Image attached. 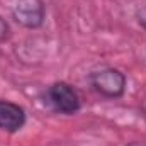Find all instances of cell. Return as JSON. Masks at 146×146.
Returning <instances> with one entry per match:
<instances>
[{
    "label": "cell",
    "mask_w": 146,
    "mask_h": 146,
    "mask_svg": "<svg viewBox=\"0 0 146 146\" xmlns=\"http://www.w3.org/2000/svg\"><path fill=\"white\" fill-rule=\"evenodd\" d=\"M136 21H138V24L146 31V5L141 7V9H138V12H136Z\"/></svg>",
    "instance_id": "8992f818"
},
{
    "label": "cell",
    "mask_w": 146,
    "mask_h": 146,
    "mask_svg": "<svg viewBox=\"0 0 146 146\" xmlns=\"http://www.w3.org/2000/svg\"><path fill=\"white\" fill-rule=\"evenodd\" d=\"M9 37H10V26H9V22L0 15V42L7 41Z\"/></svg>",
    "instance_id": "5b68a950"
},
{
    "label": "cell",
    "mask_w": 146,
    "mask_h": 146,
    "mask_svg": "<svg viewBox=\"0 0 146 146\" xmlns=\"http://www.w3.org/2000/svg\"><path fill=\"white\" fill-rule=\"evenodd\" d=\"M27 115L19 104L0 99V131L17 133L26 126Z\"/></svg>",
    "instance_id": "277c9868"
},
{
    "label": "cell",
    "mask_w": 146,
    "mask_h": 146,
    "mask_svg": "<svg viewBox=\"0 0 146 146\" xmlns=\"http://www.w3.org/2000/svg\"><path fill=\"white\" fill-rule=\"evenodd\" d=\"M90 85L92 88L104 99H121L126 94V85H127V78L126 75L117 70V68H100L90 73Z\"/></svg>",
    "instance_id": "6da1fadb"
},
{
    "label": "cell",
    "mask_w": 146,
    "mask_h": 146,
    "mask_svg": "<svg viewBox=\"0 0 146 146\" xmlns=\"http://www.w3.org/2000/svg\"><path fill=\"white\" fill-rule=\"evenodd\" d=\"M44 102L58 114L73 115L82 109V99L78 92L66 82H54L44 92Z\"/></svg>",
    "instance_id": "7a4b0ae2"
},
{
    "label": "cell",
    "mask_w": 146,
    "mask_h": 146,
    "mask_svg": "<svg viewBox=\"0 0 146 146\" xmlns=\"http://www.w3.org/2000/svg\"><path fill=\"white\" fill-rule=\"evenodd\" d=\"M12 17L26 29H39L46 19V5L42 0H15Z\"/></svg>",
    "instance_id": "3957f363"
},
{
    "label": "cell",
    "mask_w": 146,
    "mask_h": 146,
    "mask_svg": "<svg viewBox=\"0 0 146 146\" xmlns=\"http://www.w3.org/2000/svg\"><path fill=\"white\" fill-rule=\"evenodd\" d=\"M129 146H145V145H129Z\"/></svg>",
    "instance_id": "52a82bcc"
}]
</instances>
